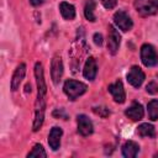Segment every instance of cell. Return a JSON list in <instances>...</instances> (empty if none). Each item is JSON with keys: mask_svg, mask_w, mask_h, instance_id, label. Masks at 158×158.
Wrapping results in <instances>:
<instances>
[{"mask_svg": "<svg viewBox=\"0 0 158 158\" xmlns=\"http://www.w3.org/2000/svg\"><path fill=\"white\" fill-rule=\"evenodd\" d=\"M35 77L37 81V100H36V115L33 121V131H38L43 123L44 118V107H46V91L47 85L44 81L43 67L40 62L35 64Z\"/></svg>", "mask_w": 158, "mask_h": 158, "instance_id": "6da1fadb", "label": "cell"}, {"mask_svg": "<svg viewBox=\"0 0 158 158\" xmlns=\"http://www.w3.org/2000/svg\"><path fill=\"white\" fill-rule=\"evenodd\" d=\"M64 93L65 95L70 99V100H75L77 98H79L80 95H83L86 91V85L81 81H77V80H67L64 83Z\"/></svg>", "mask_w": 158, "mask_h": 158, "instance_id": "7a4b0ae2", "label": "cell"}, {"mask_svg": "<svg viewBox=\"0 0 158 158\" xmlns=\"http://www.w3.org/2000/svg\"><path fill=\"white\" fill-rule=\"evenodd\" d=\"M135 7L142 16H151L158 11V0H135Z\"/></svg>", "mask_w": 158, "mask_h": 158, "instance_id": "3957f363", "label": "cell"}, {"mask_svg": "<svg viewBox=\"0 0 158 158\" xmlns=\"http://www.w3.org/2000/svg\"><path fill=\"white\" fill-rule=\"evenodd\" d=\"M141 59L146 67H153L158 63V53L151 44H143L141 47Z\"/></svg>", "mask_w": 158, "mask_h": 158, "instance_id": "277c9868", "label": "cell"}, {"mask_svg": "<svg viewBox=\"0 0 158 158\" xmlns=\"http://www.w3.org/2000/svg\"><path fill=\"white\" fill-rule=\"evenodd\" d=\"M114 22L122 31H130L132 28V26H133V22L131 20V17L125 11H121V10L117 11V12H115V15H114Z\"/></svg>", "mask_w": 158, "mask_h": 158, "instance_id": "5b68a950", "label": "cell"}, {"mask_svg": "<svg viewBox=\"0 0 158 158\" xmlns=\"http://www.w3.org/2000/svg\"><path fill=\"white\" fill-rule=\"evenodd\" d=\"M121 42V36L120 33L115 30L114 26H109V37H107V49L111 54H116Z\"/></svg>", "mask_w": 158, "mask_h": 158, "instance_id": "8992f818", "label": "cell"}, {"mask_svg": "<svg viewBox=\"0 0 158 158\" xmlns=\"http://www.w3.org/2000/svg\"><path fill=\"white\" fill-rule=\"evenodd\" d=\"M63 75V63H62V58L59 56H54L52 62H51V77L53 83L57 85Z\"/></svg>", "mask_w": 158, "mask_h": 158, "instance_id": "52a82bcc", "label": "cell"}, {"mask_svg": "<svg viewBox=\"0 0 158 158\" xmlns=\"http://www.w3.org/2000/svg\"><path fill=\"white\" fill-rule=\"evenodd\" d=\"M143 80H144V73H143L142 69H141L139 67H137V65L132 67V68L130 69V72L127 73V81H128L132 86H135V88H139V86L142 85Z\"/></svg>", "mask_w": 158, "mask_h": 158, "instance_id": "ba28073f", "label": "cell"}, {"mask_svg": "<svg viewBox=\"0 0 158 158\" xmlns=\"http://www.w3.org/2000/svg\"><path fill=\"white\" fill-rule=\"evenodd\" d=\"M109 91L111 93L114 100L118 104H122L126 99V95H125V89H123V85H122V81L121 80H116L114 84H110L109 85Z\"/></svg>", "mask_w": 158, "mask_h": 158, "instance_id": "9c48e42d", "label": "cell"}, {"mask_svg": "<svg viewBox=\"0 0 158 158\" xmlns=\"http://www.w3.org/2000/svg\"><path fill=\"white\" fill-rule=\"evenodd\" d=\"M93 122L85 116V115H79L78 116V132L81 136H89L93 133Z\"/></svg>", "mask_w": 158, "mask_h": 158, "instance_id": "30bf717a", "label": "cell"}, {"mask_svg": "<svg viewBox=\"0 0 158 158\" xmlns=\"http://www.w3.org/2000/svg\"><path fill=\"white\" fill-rule=\"evenodd\" d=\"M25 73H26V64L25 63H20L17 65V68L15 69L14 72V75H12V79H11V90H17L23 77H25Z\"/></svg>", "mask_w": 158, "mask_h": 158, "instance_id": "8fae6325", "label": "cell"}, {"mask_svg": "<svg viewBox=\"0 0 158 158\" xmlns=\"http://www.w3.org/2000/svg\"><path fill=\"white\" fill-rule=\"evenodd\" d=\"M63 131L59 127H53L48 135V144L53 151H57L60 146V138H62Z\"/></svg>", "mask_w": 158, "mask_h": 158, "instance_id": "7c38bea8", "label": "cell"}, {"mask_svg": "<svg viewBox=\"0 0 158 158\" xmlns=\"http://www.w3.org/2000/svg\"><path fill=\"white\" fill-rule=\"evenodd\" d=\"M125 114H126V116L128 117V118H131L132 121H138V120H141L142 117H143V107H142V105L141 104H138V102H133L126 111H125Z\"/></svg>", "mask_w": 158, "mask_h": 158, "instance_id": "4fadbf2b", "label": "cell"}, {"mask_svg": "<svg viewBox=\"0 0 158 158\" xmlns=\"http://www.w3.org/2000/svg\"><path fill=\"white\" fill-rule=\"evenodd\" d=\"M96 62L93 57H89L85 62V65H84V69H83V74L86 79L89 80H93L96 75Z\"/></svg>", "mask_w": 158, "mask_h": 158, "instance_id": "5bb4252c", "label": "cell"}, {"mask_svg": "<svg viewBox=\"0 0 158 158\" xmlns=\"http://www.w3.org/2000/svg\"><path fill=\"white\" fill-rule=\"evenodd\" d=\"M138 151H139V147L133 141H127L122 146V154L126 158H133V157H136L137 153H138Z\"/></svg>", "mask_w": 158, "mask_h": 158, "instance_id": "9a60e30c", "label": "cell"}, {"mask_svg": "<svg viewBox=\"0 0 158 158\" xmlns=\"http://www.w3.org/2000/svg\"><path fill=\"white\" fill-rule=\"evenodd\" d=\"M59 10H60L62 16L65 20H73L75 17V7L69 2H65V1L60 2L59 4Z\"/></svg>", "mask_w": 158, "mask_h": 158, "instance_id": "2e32d148", "label": "cell"}, {"mask_svg": "<svg viewBox=\"0 0 158 158\" xmlns=\"http://www.w3.org/2000/svg\"><path fill=\"white\" fill-rule=\"evenodd\" d=\"M137 133L141 137H154V127L151 123H142L137 127Z\"/></svg>", "mask_w": 158, "mask_h": 158, "instance_id": "e0dca14e", "label": "cell"}, {"mask_svg": "<svg viewBox=\"0 0 158 158\" xmlns=\"http://www.w3.org/2000/svg\"><path fill=\"white\" fill-rule=\"evenodd\" d=\"M95 0H86L85 1V6H84V15L86 17L88 21L94 22L95 21V15H94V10H95Z\"/></svg>", "mask_w": 158, "mask_h": 158, "instance_id": "ac0fdd59", "label": "cell"}, {"mask_svg": "<svg viewBox=\"0 0 158 158\" xmlns=\"http://www.w3.org/2000/svg\"><path fill=\"white\" fill-rule=\"evenodd\" d=\"M148 116L152 121L158 120V100H152L148 102Z\"/></svg>", "mask_w": 158, "mask_h": 158, "instance_id": "d6986e66", "label": "cell"}, {"mask_svg": "<svg viewBox=\"0 0 158 158\" xmlns=\"http://www.w3.org/2000/svg\"><path fill=\"white\" fill-rule=\"evenodd\" d=\"M27 157L28 158H32V157H36V158H46L47 157V153H46L44 148L41 144H36L32 148V151L27 154Z\"/></svg>", "mask_w": 158, "mask_h": 158, "instance_id": "ffe728a7", "label": "cell"}, {"mask_svg": "<svg viewBox=\"0 0 158 158\" xmlns=\"http://www.w3.org/2000/svg\"><path fill=\"white\" fill-rule=\"evenodd\" d=\"M93 111H94L96 115L101 116V117H107V116L110 115L109 109H107V107H105V106H98V107H94V109H93Z\"/></svg>", "mask_w": 158, "mask_h": 158, "instance_id": "44dd1931", "label": "cell"}, {"mask_svg": "<svg viewBox=\"0 0 158 158\" xmlns=\"http://www.w3.org/2000/svg\"><path fill=\"white\" fill-rule=\"evenodd\" d=\"M101 4L105 9H114L117 4V0H101Z\"/></svg>", "mask_w": 158, "mask_h": 158, "instance_id": "7402d4cb", "label": "cell"}, {"mask_svg": "<svg viewBox=\"0 0 158 158\" xmlns=\"http://www.w3.org/2000/svg\"><path fill=\"white\" fill-rule=\"evenodd\" d=\"M146 89H147V91H148L149 94H157V93H158V85H157L154 81L149 83Z\"/></svg>", "mask_w": 158, "mask_h": 158, "instance_id": "603a6c76", "label": "cell"}, {"mask_svg": "<svg viewBox=\"0 0 158 158\" xmlns=\"http://www.w3.org/2000/svg\"><path fill=\"white\" fill-rule=\"evenodd\" d=\"M53 116L54 117H62V118H64V120H67L68 118V116H67V114L64 112V110L63 109H57V110H54L53 111Z\"/></svg>", "mask_w": 158, "mask_h": 158, "instance_id": "cb8c5ba5", "label": "cell"}, {"mask_svg": "<svg viewBox=\"0 0 158 158\" xmlns=\"http://www.w3.org/2000/svg\"><path fill=\"white\" fill-rule=\"evenodd\" d=\"M94 43L98 44V46H101L102 44V36L100 33H95L94 35Z\"/></svg>", "mask_w": 158, "mask_h": 158, "instance_id": "d4e9b609", "label": "cell"}, {"mask_svg": "<svg viewBox=\"0 0 158 158\" xmlns=\"http://www.w3.org/2000/svg\"><path fill=\"white\" fill-rule=\"evenodd\" d=\"M30 2H31L33 6H38V5L43 4V2H44V0H30Z\"/></svg>", "mask_w": 158, "mask_h": 158, "instance_id": "484cf974", "label": "cell"}]
</instances>
